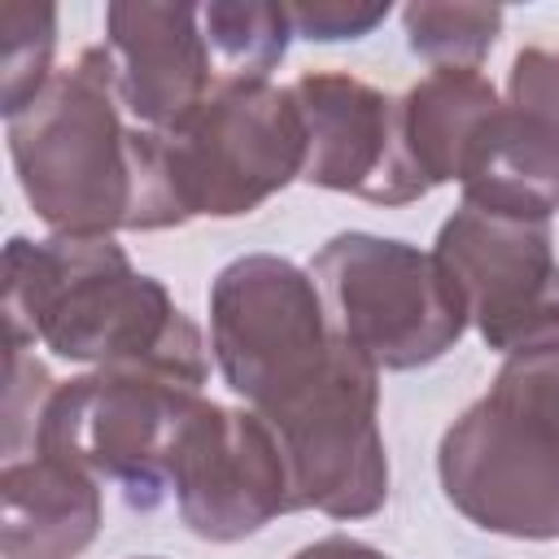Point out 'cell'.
Wrapping results in <instances>:
<instances>
[{"label": "cell", "mask_w": 559, "mask_h": 559, "mask_svg": "<svg viewBox=\"0 0 559 559\" xmlns=\"http://www.w3.org/2000/svg\"><path fill=\"white\" fill-rule=\"evenodd\" d=\"M9 157L35 218L52 236H114L183 227L162 135L131 122L105 44L83 48L9 118Z\"/></svg>", "instance_id": "cell-1"}, {"label": "cell", "mask_w": 559, "mask_h": 559, "mask_svg": "<svg viewBox=\"0 0 559 559\" xmlns=\"http://www.w3.org/2000/svg\"><path fill=\"white\" fill-rule=\"evenodd\" d=\"M0 288L17 345H44L92 371H153L192 389L210 380L201 328L114 236H13Z\"/></svg>", "instance_id": "cell-2"}, {"label": "cell", "mask_w": 559, "mask_h": 559, "mask_svg": "<svg viewBox=\"0 0 559 559\" xmlns=\"http://www.w3.org/2000/svg\"><path fill=\"white\" fill-rule=\"evenodd\" d=\"M437 476L459 515L515 542L559 537V349L511 354L441 432Z\"/></svg>", "instance_id": "cell-3"}, {"label": "cell", "mask_w": 559, "mask_h": 559, "mask_svg": "<svg viewBox=\"0 0 559 559\" xmlns=\"http://www.w3.org/2000/svg\"><path fill=\"white\" fill-rule=\"evenodd\" d=\"M306 271L323 297L336 341L362 354L376 371L428 367L450 354L467 328V306L454 280L419 245L341 231Z\"/></svg>", "instance_id": "cell-4"}, {"label": "cell", "mask_w": 559, "mask_h": 559, "mask_svg": "<svg viewBox=\"0 0 559 559\" xmlns=\"http://www.w3.org/2000/svg\"><path fill=\"white\" fill-rule=\"evenodd\" d=\"M210 354L223 384L266 419L332 371L341 341L310 271L280 253H245L210 284Z\"/></svg>", "instance_id": "cell-5"}, {"label": "cell", "mask_w": 559, "mask_h": 559, "mask_svg": "<svg viewBox=\"0 0 559 559\" xmlns=\"http://www.w3.org/2000/svg\"><path fill=\"white\" fill-rule=\"evenodd\" d=\"M157 135L183 223L253 214L306 166L301 109L271 79H223L179 127Z\"/></svg>", "instance_id": "cell-6"}, {"label": "cell", "mask_w": 559, "mask_h": 559, "mask_svg": "<svg viewBox=\"0 0 559 559\" xmlns=\"http://www.w3.org/2000/svg\"><path fill=\"white\" fill-rule=\"evenodd\" d=\"M201 389L153 371H109L61 380L44 402L31 450L57 454L96 480H114L135 511L170 493V454Z\"/></svg>", "instance_id": "cell-7"}, {"label": "cell", "mask_w": 559, "mask_h": 559, "mask_svg": "<svg viewBox=\"0 0 559 559\" xmlns=\"http://www.w3.org/2000/svg\"><path fill=\"white\" fill-rule=\"evenodd\" d=\"M266 428L288 463L293 511L367 520L384 507L389 454L380 437V371L345 341L332 371L297 402L266 415Z\"/></svg>", "instance_id": "cell-8"}, {"label": "cell", "mask_w": 559, "mask_h": 559, "mask_svg": "<svg viewBox=\"0 0 559 559\" xmlns=\"http://www.w3.org/2000/svg\"><path fill=\"white\" fill-rule=\"evenodd\" d=\"M454 280L467 323L498 354L559 349V262L550 223H524L459 205L432 245Z\"/></svg>", "instance_id": "cell-9"}, {"label": "cell", "mask_w": 559, "mask_h": 559, "mask_svg": "<svg viewBox=\"0 0 559 559\" xmlns=\"http://www.w3.org/2000/svg\"><path fill=\"white\" fill-rule=\"evenodd\" d=\"M170 498L201 542H245L288 515L293 480L266 419L201 397L170 454Z\"/></svg>", "instance_id": "cell-10"}, {"label": "cell", "mask_w": 559, "mask_h": 559, "mask_svg": "<svg viewBox=\"0 0 559 559\" xmlns=\"http://www.w3.org/2000/svg\"><path fill=\"white\" fill-rule=\"evenodd\" d=\"M301 127V179L376 205H411L428 197L402 135V96H389L345 70H306L288 83Z\"/></svg>", "instance_id": "cell-11"}, {"label": "cell", "mask_w": 559, "mask_h": 559, "mask_svg": "<svg viewBox=\"0 0 559 559\" xmlns=\"http://www.w3.org/2000/svg\"><path fill=\"white\" fill-rule=\"evenodd\" d=\"M105 52L122 109L148 131L179 127L218 87L201 4L114 0L105 4Z\"/></svg>", "instance_id": "cell-12"}, {"label": "cell", "mask_w": 559, "mask_h": 559, "mask_svg": "<svg viewBox=\"0 0 559 559\" xmlns=\"http://www.w3.org/2000/svg\"><path fill=\"white\" fill-rule=\"evenodd\" d=\"M105 520L100 480L83 467L26 450L0 467V550L4 559H79Z\"/></svg>", "instance_id": "cell-13"}, {"label": "cell", "mask_w": 559, "mask_h": 559, "mask_svg": "<svg viewBox=\"0 0 559 559\" xmlns=\"http://www.w3.org/2000/svg\"><path fill=\"white\" fill-rule=\"evenodd\" d=\"M459 188L472 210L550 223L559 210V135L502 100L467 148Z\"/></svg>", "instance_id": "cell-14"}, {"label": "cell", "mask_w": 559, "mask_h": 559, "mask_svg": "<svg viewBox=\"0 0 559 559\" xmlns=\"http://www.w3.org/2000/svg\"><path fill=\"white\" fill-rule=\"evenodd\" d=\"M498 87L489 74L467 66H437L402 96V135L415 175L428 183H454L467 148L476 144L480 127L498 109Z\"/></svg>", "instance_id": "cell-15"}, {"label": "cell", "mask_w": 559, "mask_h": 559, "mask_svg": "<svg viewBox=\"0 0 559 559\" xmlns=\"http://www.w3.org/2000/svg\"><path fill=\"white\" fill-rule=\"evenodd\" d=\"M201 26L218 66V83L271 79L293 35L288 4H262V0H210L201 4Z\"/></svg>", "instance_id": "cell-16"}, {"label": "cell", "mask_w": 559, "mask_h": 559, "mask_svg": "<svg viewBox=\"0 0 559 559\" xmlns=\"http://www.w3.org/2000/svg\"><path fill=\"white\" fill-rule=\"evenodd\" d=\"M507 13L498 4H437L415 0L402 9V31L415 57L437 66H467L480 70L493 39L502 35Z\"/></svg>", "instance_id": "cell-17"}, {"label": "cell", "mask_w": 559, "mask_h": 559, "mask_svg": "<svg viewBox=\"0 0 559 559\" xmlns=\"http://www.w3.org/2000/svg\"><path fill=\"white\" fill-rule=\"evenodd\" d=\"M57 9L52 4H0V109L22 114L57 74Z\"/></svg>", "instance_id": "cell-18"}, {"label": "cell", "mask_w": 559, "mask_h": 559, "mask_svg": "<svg viewBox=\"0 0 559 559\" xmlns=\"http://www.w3.org/2000/svg\"><path fill=\"white\" fill-rule=\"evenodd\" d=\"M57 380L48 376V367L31 354V345L9 341V389H4V459L26 454L35 424L44 415V402L52 397Z\"/></svg>", "instance_id": "cell-19"}, {"label": "cell", "mask_w": 559, "mask_h": 559, "mask_svg": "<svg viewBox=\"0 0 559 559\" xmlns=\"http://www.w3.org/2000/svg\"><path fill=\"white\" fill-rule=\"evenodd\" d=\"M507 105L559 135V48H520L507 74Z\"/></svg>", "instance_id": "cell-20"}, {"label": "cell", "mask_w": 559, "mask_h": 559, "mask_svg": "<svg viewBox=\"0 0 559 559\" xmlns=\"http://www.w3.org/2000/svg\"><path fill=\"white\" fill-rule=\"evenodd\" d=\"M293 35L332 44V39H362L389 17V0L367 4V0H310V4H288Z\"/></svg>", "instance_id": "cell-21"}, {"label": "cell", "mask_w": 559, "mask_h": 559, "mask_svg": "<svg viewBox=\"0 0 559 559\" xmlns=\"http://www.w3.org/2000/svg\"><path fill=\"white\" fill-rule=\"evenodd\" d=\"M293 559H389L384 550L358 542V537H345V533H332V537H319L310 546H301Z\"/></svg>", "instance_id": "cell-22"}, {"label": "cell", "mask_w": 559, "mask_h": 559, "mask_svg": "<svg viewBox=\"0 0 559 559\" xmlns=\"http://www.w3.org/2000/svg\"><path fill=\"white\" fill-rule=\"evenodd\" d=\"M135 559H157V555H135Z\"/></svg>", "instance_id": "cell-23"}]
</instances>
